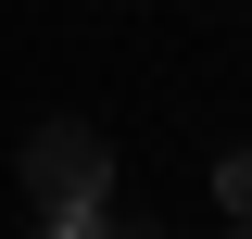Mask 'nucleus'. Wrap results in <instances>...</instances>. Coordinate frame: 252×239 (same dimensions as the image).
I'll use <instances>...</instances> for the list:
<instances>
[{"label": "nucleus", "instance_id": "f03ea898", "mask_svg": "<svg viewBox=\"0 0 252 239\" xmlns=\"http://www.w3.org/2000/svg\"><path fill=\"white\" fill-rule=\"evenodd\" d=\"M215 214H227V227H252V151H227V164H215Z\"/></svg>", "mask_w": 252, "mask_h": 239}, {"label": "nucleus", "instance_id": "f257e3e1", "mask_svg": "<svg viewBox=\"0 0 252 239\" xmlns=\"http://www.w3.org/2000/svg\"><path fill=\"white\" fill-rule=\"evenodd\" d=\"M26 202H38V227H51V239H89L101 214H114V151H101L89 114L26 126Z\"/></svg>", "mask_w": 252, "mask_h": 239}]
</instances>
